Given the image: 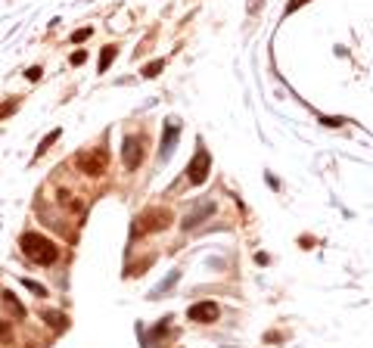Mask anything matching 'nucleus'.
<instances>
[{
	"mask_svg": "<svg viewBox=\"0 0 373 348\" xmlns=\"http://www.w3.org/2000/svg\"><path fill=\"white\" fill-rule=\"evenodd\" d=\"M19 249L25 252V258L41 264V268H47V264H56L60 261V246H56L53 239H47L44 233H34V230H28V233L19 236Z\"/></svg>",
	"mask_w": 373,
	"mask_h": 348,
	"instance_id": "1",
	"label": "nucleus"
},
{
	"mask_svg": "<svg viewBox=\"0 0 373 348\" xmlns=\"http://www.w3.org/2000/svg\"><path fill=\"white\" fill-rule=\"evenodd\" d=\"M75 168L87 177H103L109 168V153L103 146H93V149H81L75 156Z\"/></svg>",
	"mask_w": 373,
	"mask_h": 348,
	"instance_id": "2",
	"label": "nucleus"
},
{
	"mask_svg": "<svg viewBox=\"0 0 373 348\" xmlns=\"http://www.w3.org/2000/svg\"><path fill=\"white\" fill-rule=\"evenodd\" d=\"M165 227H171V212L168 208H146V212L134 221L137 233H159V230H165Z\"/></svg>",
	"mask_w": 373,
	"mask_h": 348,
	"instance_id": "3",
	"label": "nucleus"
},
{
	"mask_svg": "<svg viewBox=\"0 0 373 348\" xmlns=\"http://www.w3.org/2000/svg\"><path fill=\"white\" fill-rule=\"evenodd\" d=\"M143 159H146V140H143V137L127 134L124 143H122V162H124V168L127 171H137L140 165H143Z\"/></svg>",
	"mask_w": 373,
	"mask_h": 348,
	"instance_id": "4",
	"label": "nucleus"
},
{
	"mask_svg": "<svg viewBox=\"0 0 373 348\" xmlns=\"http://www.w3.org/2000/svg\"><path fill=\"white\" fill-rule=\"evenodd\" d=\"M186 174H190V183L193 187H199V183H205V177L212 174V156L202 149V143H199V149H196V156H193V162L186 165Z\"/></svg>",
	"mask_w": 373,
	"mask_h": 348,
	"instance_id": "5",
	"label": "nucleus"
},
{
	"mask_svg": "<svg viewBox=\"0 0 373 348\" xmlns=\"http://www.w3.org/2000/svg\"><path fill=\"white\" fill-rule=\"evenodd\" d=\"M178 137H181V121L171 118L165 121V134H162V146H159V162H168L171 153H174V146H178Z\"/></svg>",
	"mask_w": 373,
	"mask_h": 348,
	"instance_id": "6",
	"label": "nucleus"
},
{
	"mask_svg": "<svg viewBox=\"0 0 373 348\" xmlns=\"http://www.w3.org/2000/svg\"><path fill=\"white\" fill-rule=\"evenodd\" d=\"M186 317H190L193 323H212V320H218V305L212 298L208 301H196V305L186 308Z\"/></svg>",
	"mask_w": 373,
	"mask_h": 348,
	"instance_id": "7",
	"label": "nucleus"
},
{
	"mask_svg": "<svg viewBox=\"0 0 373 348\" xmlns=\"http://www.w3.org/2000/svg\"><path fill=\"white\" fill-rule=\"evenodd\" d=\"M212 212H215V202H205V205H199V208H196L193 215H186V218H184V230H190V227H196V224L202 221V218H208V215H212Z\"/></svg>",
	"mask_w": 373,
	"mask_h": 348,
	"instance_id": "8",
	"label": "nucleus"
},
{
	"mask_svg": "<svg viewBox=\"0 0 373 348\" xmlns=\"http://www.w3.org/2000/svg\"><path fill=\"white\" fill-rule=\"evenodd\" d=\"M0 298H3V305H6L9 311H13V314H16V317H25V308H22V305H19V298H16L13 292H9V289H3V292H0Z\"/></svg>",
	"mask_w": 373,
	"mask_h": 348,
	"instance_id": "9",
	"label": "nucleus"
},
{
	"mask_svg": "<svg viewBox=\"0 0 373 348\" xmlns=\"http://www.w3.org/2000/svg\"><path fill=\"white\" fill-rule=\"evenodd\" d=\"M41 317H44L47 323H50L53 330H65V327H68V320H65V314H60V311H44Z\"/></svg>",
	"mask_w": 373,
	"mask_h": 348,
	"instance_id": "10",
	"label": "nucleus"
},
{
	"mask_svg": "<svg viewBox=\"0 0 373 348\" xmlns=\"http://www.w3.org/2000/svg\"><path fill=\"white\" fill-rule=\"evenodd\" d=\"M60 137H62V131H60V127H56V131H50V134H47L44 140H41V146H38V156H44L47 149H50V146H53L56 140H60Z\"/></svg>",
	"mask_w": 373,
	"mask_h": 348,
	"instance_id": "11",
	"label": "nucleus"
},
{
	"mask_svg": "<svg viewBox=\"0 0 373 348\" xmlns=\"http://www.w3.org/2000/svg\"><path fill=\"white\" fill-rule=\"evenodd\" d=\"M115 53H119V47H112V44H109V47H103V53H100V72H106V68H109V62L115 59Z\"/></svg>",
	"mask_w": 373,
	"mask_h": 348,
	"instance_id": "12",
	"label": "nucleus"
},
{
	"mask_svg": "<svg viewBox=\"0 0 373 348\" xmlns=\"http://www.w3.org/2000/svg\"><path fill=\"white\" fill-rule=\"evenodd\" d=\"M0 342H3V345L13 342V323H9V320H0Z\"/></svg>",
	"mask_w": 373,
	"mask_h": 348,
	"instance_id": "13",
	"label": "nucleus"
},
{
	"mask_svg": "<svg viewBox=\"0 0 373 348\" xmlns=\"http://www.w3.org/2000/svg\"><path fill=\"white\" fill-rule=\"evenodd\" d=\"M162 65H165V62H162V59H156V62L143 65V72H140V75H143V78H156V75L162 72Z\"/></svg>",
	"mask_w": 373,
	"mask_h": 348,
	"instance_id": "14",
	"label": "nucleus"
},
{
	"mask_svg": "<svg viewBox=\"0 0 373 348\" xmlns=\"http://www.w3.org/2000/svg\"><path fill=\"white\" fill-rule=\"evenodd\" d=\"M19 109V97H13V100H6L3 106H0V118H6V115H13Z\"/></svg>",
	"mask_w": 373,
	"mask_h": 348,
	"instance_id": "15",
	"label": "nucleus"
},
{
	"mask_svg": "<svg viewBox=\"0 0 373 348\" xmlns=\"http://www.w3.org/2000/svg\"><path fill=\"white\" fill-rule=\"evenodd\" d=\"M22 283H25V286L31 289V292H34V295H41V298L47 295V286H41V283H34V280H28V277H22Z\"/></svg>",
	"mask_w": 373,
	"mask_h": 348,
	"instance_id": "16",
	"label": "nucleus"
},
{
	"mask_svg": "<svg viewBox=\"0 0 373 348\" xmlns=\"http://www.w3.org/2000/svg\"><path fill=\"white\" fill-rule=\"evenodd\" d=\"M90 34H93L90 28H78V31L72 34V44H81V41H87V38H90Z\"/></svg>",
	"mask_w": 373,
	"mask_h": 348,
	"instance_id": "17",
	"label": "nucleus"
},
{
	"mask_svg": "<svg viewBox=\"0 0 373 348\" xmlns=\"http://www.w3.org/2000/svg\"><path fill=\"white\" fill-rule=\"evenodd\" d=\"M41 75H44V72H41V65H31L28 72H25V78H28V81H41Z\"/></svg>",
	"mask_w": 373,
	"mask_h": 348,
	"instance_id": "18",
	"label": "nucleus"
},
{
	"mask_svg": "<svg viewBox=\"0 0 373 348\" xmlns=\"http://www.w3.org/2000/svg\"><path fill=\"white\" fill-rule=\"evenodd\" d=\"M305 3H308V0H293V3L286 6V16H289V13H296V9H299V6H305Z\"/></svg>",
	"mask_w": 373,
	"mask_h": 348,
	"instance_id": "19",
	"label": "nucleus"
},
{
	"mask_svg": "<svg viewBox=\"0 0 373 348\" xmlns=\"http://www.w3.org/2000/svg\"><path fill=\"white\" fill-rule=\"evenodd\" d=\"M84 59H87V53H72V65H81Z\"/></svg>",
	"mask_w": 373,
	"mask_h": 348,
	"instance_id": "20",
	"label": "nucleus"
},
{
	"mask_svg": "<svg viewBox=\"0 0 373 348\" xmlns=\"http://www.w3.org/2000/svg\"><path fill=\"white\" fill-rule=\"evenodd\" d=\"M249 9H252V13H255V9H258V0H252V3H249Z\"/></svg>",
	"mask_w": 373,
	"mask_h": 348,
	"instance_id": "21",
	"label": "nucleus"
}]
</instances>
